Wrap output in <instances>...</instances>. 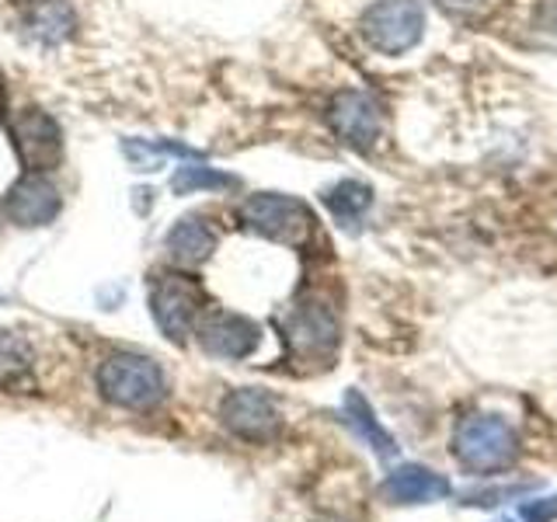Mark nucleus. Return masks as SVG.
Listing matches in <instances>:
<instances>
[{
  "label": "nucleus",
  "instance_id": "nucleus-15",
  "mask_svg": "<svg viewBox=\"0 0 557 522\" xmlns=\"http://www.w3.org/2000/svg\"><path fill=\"white\" fill-rule=\"evenodd\" d=\"M345 418H348V425H352V432L359 435V439L370 446L380 460H391L397 457V443H394V435L380 425V418L373 414L370 408V400H366L359 390H348L345 394Z\"/></svg>",
  "mask_w": 557,
  "mask_h": 522
},
{
  "label": "nucleus",
  "instance_id": "nucleus-22",
  "mask_svg": "<svg viewBox=\"0 0 557 522\" xmlns=\"http://www.w3.org/2000/svg\"><path fill=\"white\" fill-rule=\"evenodd\" d=\"M0 112H4V77H0Z\"/></svg>",
  "mask_w": 557,
  "mask_h": 522
},
{
  "label": "nucleus",
  "instance_id": "nucleus-12",
  "mask_svg": "<svg viewBox=\"0 0 557 522\" xmlns=\"http://www.w3.org/2000/svg\"><path fill=\"white\" fill-rule=\"evenodd\" d=\"M77 11L70 0H25L17 8V35L35 49H60L74 39Z\"/></svg>",
  "mask_w": 557,
  "mask_h": 522
},
{
  "label": "nucleus",
  "instance_id": "nucleus-9",
  "mask_svg": "<svg viewBox=\"0 0 557 522\" xmlns=\"http://www.w3.org/2000/svg\"><path fill=\"white\" fill-rule=\"evenodd\" d=\"M60 209H63L60 188L52 185L46 174H35V171H25L22 178L4 191V199H0V213L8 216V223L25 226V231L52 223L60 216Z\"/></svg>",
  "mask_w": 557,
  "mask_h": 522
},
{
  "label": "nucleus",
  "instance_id": "nucleus-13",
  "mask_svg": "<svg viewBox=\"0 0 557 522\" xmlns=\"http://www.w3.org/2000/svg\"><path fill=\"white\" fill-rule=\"evenodd\" d=\"M380 495L391 505H432L453 495V484L422 463H405L391 470L380 484Z\"/></svg>",
  "mask_w": 557,
  "mask_h": 522
},
{
  "label": "nucleus",
  "instance_id": "nucleus-18",
  "mask_svg": "<svg viewBox=\"0 0 557 522\" xmlns=\"http://www.w3.org/2000/svg\"><path fill=\"white\" fill-rule=\"evenodd\" d=\"M28 370V352L22 341L14 338H0V383H17Z\"/></svg>",
  "mask_w": 557,
  "mask_h": 522
},
{
  "label": "nucleus",
  "instance_id": "nucleus-3",
  "mask_svg": "<svg viewBox=\"0 0 557 522\" xmlns=\"http://www.w3.org/2000/svg\"><path fill=\"white\" fill-rule=\"evenodd\" d=\"M98 390L115 408L150 411L164 400V370L139 352H115L98 365Z\"/></svg>",
  "mask_w": 557,
  "mask_h": 522
},
{
  "label": "nucleus",
  "instance_id": "nucleus-6",
  "mask_svg": "<svg viewBox=\"0 0 557 522\" xmlns=\"http://www.w3.org/2000/svg\"><path fill=\"white\" fill-rule=\"evenodd\" d=\"M362 39L383 57H400L414 49L425 35L422 0H373L359 22Z\"/></svg>",
  "mask_w": 557,
  "mask_h": 522
},
{
  "label": "nucleus",
  "instance_id": "nucleus-7",
  "mask_svg": "<svg viewBox=\"0 0 557 522\" xmlns=\"http://www.w3.org/2000/svg\"><path fill=\"white\" fill-rule=\"evenodd\" d=\"M11 144L25 171L46 174L63 161V129L42 109H22L11 115Z\"/></svg>",
  "mask_w": 557,
  "mask_h": 522
},
{
  "label": "nucleus",
  "instance_id": "nucleus-10",
  "mask_svg": "<svg viewBox=\"0 0 557 522\" xmlns=\"http://www.w3.org/2000/svg\"><path fill=\"white\" fill-rule=\"evenodd\" d=\"M220 422L226 432H234L237 439L248 443H269L278 432V408L269 390L258 387H237L223 397L220 405Z\"/></svg>",
  "mask_w": 557,
  "mask_h": 522
},
{
  "label": "nucleus",
  "instance_id": "nucleus-1",
  "mask_svg": "<svg viewBox=\"0 0 557 522\" xmlns=\"http://www.w3.org/2000/svg\"><path fill=\"white\" fill-rule=\"evenodd\" d=\"M519 432L502 414H467L453 432V457L470 474H498L519 460Z\"/></svg>",
  "mask_w": 557,
  "mask_h": 522
},
{
  "label": "nucleus",
  "instance_id": "nucleus-20",
  "mask_svg": "<svg viewBox=\"0 0 557 522\" xmlns=\"http://www.w3.org/2000/svg\"><path fill=\"white\" fill-rule=\"evenodd\" d=\"M446 14H457V17H470L484 8V0H435Z\"/></svg>",
  "mask_w": 557,
  "mask_h": 522
},
{
  "label": "nucleus",
  "instance_id": "nucleus-14",
  "mask_svg": "<svg viewBox=\"0 0 557 522\" xmlns=\"http://www.w3.org/2000/svg\"><path fill=\"white\" fill-rule=\"evenodd\" d=\"M164 251L174 265L182 269H196L202 261L213 258L216 251V231L209 226L206 216L191 213V216H182L178 223L171 226L168 237H164Z\"/></svg>",
  "mask_w": 557,
  "mask_h": 522
},
{
  "label": "nucleus",
  "instance_id": "nucleus-8",
  "mask_svg": "<svg viewBox=\"0 0 557 522\" xmlns=\"http://www.w3.org/2000/svg\"><path fill=\"white\" fill-rule=\"evenodd\" d=\"M327 126L345 147L370 153L383 133L380 104L362 91H338L327 101Z\"/></svg>",
  "mask_w": 557,
  "mask_h": 522
},
{
  "label": "nucleus",
  "instance_id": "nucleus-23",
  "mask_svg": "<svg viewBox=\"0 0 557 522\" xmlns=\"http://www.w3.org/2000/svg\"><path fill=\"white\" fill-rule=\"evenodd\" d=\"M509 522H522V519H509Z\"/></svg>",
  "mask_w": 557,
  "mask_h": 522
},
{
  "label": "nucleus",
  "instance_id": "nucleus-5",
  "mask_svg": "<svg viewBox=\"0 0 557 522\" xmlns=\"http://www.w3.org/2000/svg\"><path fill=\"white\" fill-rule=\"evenodd\" d=\"M206 296L196 278L182 272H164L150 283V313L161 335L174 345H185L188 335H196V324L202 318Z\"/></svg>",
  "mask_w": 557,
  "mask_h": 522
},
{
  "label": "nucleus",
  "instance_id": "nucleus-21",
  "mask_svg": "<svg viewBox=\"0 0 557 522\" xmlns=\"http://www.w3.org/2000/svg\"><path fill=\"white\" fill-rule=\"evenodd\" d=\"M540 28H544L550 39H557V0H550V4L544 8V14H540Z\"/></svg>",
  "mask_w": 557,
  "mask_h": 522
},
{
  "label": "nucleus",
  "instance_id": "nucleus-19",
  "mask_svg": "<svg viewBox=\"0 0 557 522\" xmlns=\"http://www.w3.org/2000/svg\"><path fill=\"white\" fill-rule=\"evenodd\" d=\"M519 519H522V522H554V519H557V495L527 501V505L519 509Z\"/></svg>",
  "mask_w": 557,
  "mask_h": 522
},
{
  "label": "nucleus",
  "instance_id": "nucleus-4",
  "mask_svg": "<svg viewBox=\"0 0 557 522\" xmlns=\"http://www.w3.org/2000/svg\"><path fill=\"white\" fill-rule=\"evenodd\" d=\"M237 220L244 231L275 244H293V248L304 244L313 234V226H318L310 206L293 196H283V191H255V196L237 206Z\"/></svg>",
  "mask_w": 557,
  "mask_h": 522
},
{
  "label": "nucleus",
  "instance_id": "nucleus-2",
  "mask_svg": "<svg viewBox=\"0 0 557 522\" xmlns=\"http://www.w3.org/2000/svg\"><path fill=\"white\" fill-rule=\"evenodd\" d=\"M283 341L286 356L304 365H327L338 352L342 324L338 310L324 296H304L283 318Z\"/></svg>",
  "mask_w": 557,
  "mask_h": 522
},
{
  "label": "nucleus",
  "instance_id": "nucleus-11",
  "mask_svg": "<svg viewBox=\"0 0 557 522\" xmlns=\"http://www.w3.org/2000/svg\"><path fill=\"white\" fill-rule=\"evenodd\" d=\"M196 338H199V348L209 359L240 362L261 345V327L251 318H240V313L216 310V313L199 318Z\"/></svg>",
  "mask_w": 557,
  "mask_h": 522
},
{
  "label": "nucleus",
  "instance_id": "nucleus-16",
  "mask_svg": "<svg viewBox=\"0 0 557 522\" xmlns=\"http://www.w3.org/2000/svg\"><path fill=\"white\" fill-rule=\"evenodd\" d=\"M321 199H324V206H327V213L335 216V223H342V226H356L366 213H370V206H373V188L366 185V182L345 178V182H338V185H331Z\"/></svg>",
  "mask_w": 557,
  "mask_h": 522
},
{
  "label": "nucleus",
  "instance_id": "nucleus-17",
  "mask_svg": "<svg viewBox=\"0 0 557 522\" xmlns=\"http://www.w3.org/2000/svg\"><path fill=\"white\" fill-rule=\"evenodd\" d=\"M240 188V178L220 167H202V164H182L171 178L174 196H196V191H234Z\"/></svg>",
  "mask_w": 557,
  "mask_h": 522
}]
</instances>
